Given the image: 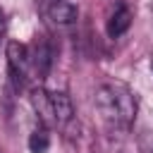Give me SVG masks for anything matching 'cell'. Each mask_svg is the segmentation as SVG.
Listing matches in <instances>:
<instances>
[{
	"label": "cell",
	"instance_id": "52a82bcc",
	"mask_svg": "<svg viewBox=\"0 0 153 153\" xmlns=\"http://www.w3.org/2000/svg\"><path fill=\"white\" fill-rule=\"evenodd\" d=\"M48 14H50V19L55 24L65 26V24H72L76 19V7L72 2H67V0H53L50 7H48Z\"/></svg>",
	"mask_w": 153,
	"mask_h": 153
},
{
	"label": "cell",
	"instance_id": "5b68a950",
	"mask_svg": "<svg viewBox=\"0 0 153 153\" xmlns=\"http://www.w3.org/2000/svg\"><path fill=\"white\" fill-rule=\"evenodd\" d=\"M129 26H131V10H129V5L124 0H120L115 5V10L110 12V17H108V36L110 38H117Z\"/></svg>",
	"mask_w": 153,
	"mask_h": 153
},
{
	"label": "cell",
	"instance_id": "9c48e42d",
	"mask_svg": "<svg viewBox=\"0 0 153 153\" xmlns=\"http://www.w3.org/2000/svg\"><path fill=\"white\" fill-rule=\"evenodd\" d=\"M5 31H7V24H5V17L0 14V41L5 38Z\"/></svg>",
	"mask_w": 153,
	"mask_h": 153
},
{
	"label": "cell",
	"instance_id": "6da1fadb",
	"mask_svg": "<svg viewBox=\"0 0 153 153\" xmlns=\"http://www.w3.org/2000/svg\"><path fill=\"white\" fill-rule=\"evenodd\" d=\"M93 105L110 129H129L136 120V98L120 81L100 84L93 93Z\"/></svg>",
	"mask_w": 153,
	"mask_h": 153
},
{
	"label": "cell",
	"instance_id": "8992f818",
	"mask_svg": "<svg viewBox=\"0 0 153 153\" xmlns=\"http://www.w3.org/2000/svg\"><path fill=\"white\" fill-rule=\"evenodd\" d=\"M50 98H53V110H55L57 127L67 129L69 124H74V105H72L69 96L62 93V91H55V93H50Z\"/></svg>",
	"mask_w": 153,
	"mask_h": 153
},
{
	"label": "cell",
	"instance_id": "3957f363",
	"mask_svg": "<svg viewBox=\"0 0 153 153\" xmlns=\"http://www.w3.org/2000/svg\"><path fill=\"white\" fill-rule=\"evenodd\" d=\"M31 105H33V112L38 117V124L43 127H57L55 122V110H53V98L45 88H33L31 91Z\"/></svg>",
	"mask_w": 153,
	"mask_h": 153
},
{
	"label": "cell",
	"instance_id": "7a4b0ae2",
	"mask_svg": "<svg viewBox=\"0 0 153 153\" xmlns=\"http://www.w3.org/2000/svg\"><path fill=\"white\" fill-rule=\"evenodd\" d=\"M7 69H10V76L14 81L17 88L24 86V79L31 69V53L26 45L17 43V41H10L7 43Z\"/></svg>",
	"mask_w": 153,
	"mask_h": 153
},
{
	"label": "cell",
	"instance_id": "ba28073f",
	"mask_svg": "<svg viewBox=\"0 0 153 153\" xmlns=\"http://www.w3.org/2000/svg\"><path fill=\"white\" fill-rule=\"evenodd\" d=\"M50 148V134H48V127L38 124L31 134H29V151L31 153H45Z\"/></svg>",
	"mask_w": 153,
	"mask_h": 153
},
{
	"label": "cell",
	"instance_id": "277c9868",
	"mask_svg": "<svg viewBox=\"0 0 153 153\" xmlns=\"http://www.w3.org/2000/svg\"><path fill=\"white\" fill-rule=\"evenodd\" d=\"M53 65V48L48 43L45 36H38L33 43V53H31V69L36 72L38 79H45Z\"/></svg>",
	"mask_w": 153,
	"mask_h": 153
},
{
	"label": "cell",
	"instance_id": "8fae6325",
	"mask_svg": "<svg viewBox=\"0 0 153 153\" xmlns=\"http://www.w3.org/2000/svg\"><path fill=\"white\" fill-rule=\"evenodd\" d=\"M0 153H2V151H0Z\"/></svg>",
	"mask_w": 153,
	"mask_h": 153
},
{
	"label": "cell",
	"instance_id": "30bf717a",
	"mask_svg": "<svg viewBox=\"0 0 153 153\" xmlns=\"http://www.w3.org/2000/svg\"><path fill=\"white\" fill-rule=\"evenodd\" d=\"M151 69H153V62H151Z\"/></svg>",
	"mask_w": 153,
	"mask_h": 153
}]
</instances>
